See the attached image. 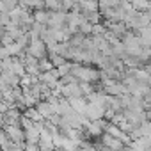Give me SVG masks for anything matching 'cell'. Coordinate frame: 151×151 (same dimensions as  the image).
I'll use <instances>...</instances> for the list:
<instances>
[{"mask_svg":"<svg viewBox=\"0 0 151 151\" xmlns=\"http://www.w3.org/2000/svg\"><path fill=\"white\" fill-rule=\"evenodd\" d=\"M23 117H27L29 121H32V123H36L37 119H41V114L37 112V109H34V107H29V109L25 110V114H23Z\"/></svg>","mask_w":151,"mask_h":151,"instance_id":"1","label":"cell"}]
</instances>
